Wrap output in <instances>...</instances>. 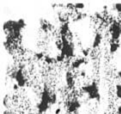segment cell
Instances as JSON below:
<instances>
[{"label": "cell", "mask_w": 121, "mask_h": 114, "mask_svg": "<svg viewBox=\"0 0 121 114\" xmlns=\"http://www.w3.org/2000/svg\"><path fill=\"white\" fill-rule=\"evenodd\" d=\"M56 102H57V95H56L55 93H52V94H51L50 104H51V105H53V104H56Z\"/></svg>", "instance_id": "obj_18"}, {"label": "cell", "mask_w": 121, "mask_h": 114, "mask_svg": "<svg viewBox=\"0 0 121 114\" xmlns=\"http://www.w3.org/2000/svg\"><path fill=\"white\" fill-rule=\"evenodd\" d=\"M51 94L52 92L49 90V88L47 86H45L43 90L41 91V95H40V101L45 102L47 104H50V100H51ZM51 105V104H50Z\"/></svg>", "instance_id": "obj_6"}, {"label": "cell", "mask_w": 121, "mask_h": 114, "mask_svg": "<svg viewBox=\"0 0 121 114\" xmlns=\"http://www.w3.org/2000/svg\"><path fill=\"white\" fill-rule=\"evenodd\" d=\"M121 23L117 20H113L109 25V33L111 41H117L121 36Z\"/></svg>", "instance_id": "obj_3"}, {"label": "cell", "mask_w": 121, "mask_h": 114, "mask_svg": "<svg viewBox=\"0 0 121 114\" xmlns=\"http://www.w3.org/2000/svg\"><path fill=\"white\" fill-rule=\"evenodd\" d=\"M120 31H121V30H120Z\"/></svg>", "instance_id": "obj_28"}, {"label": "cell", "mask_w": 121, "mask_h": 114, "mask_svg": "<svg viewBox=\"0 0 121 114\" xmlns=\"http://www.w3.org/2000/svg\"><path fill=\"white\" fill-rule=\"evenodd\" d=\"M65 80H66V85L69 88H73L75 86V78L73 75V72L71 70H67L65 74Z\"/></svg>", "instance_id": "obj_7"}, {"label": "cell", "mask_w": 121, "mask_h": 114, "mask_svg": "<svg viewBox=\"0 0 121 114\" xmlns=\"http://www.w3.org/2000/svg\"><path fill=\"white\" fill-rule=\"evenodd\" d=\"M55 114H60V113H61V108H60V107H58V108H56L55 109V112H54Z\"/></svg>", "instance_id": "obj_21"}, {"label": "cell", "mask_w": 121, "mask_h": 114, "mask_svg": "<svg viewBox=\"0 0 121 114\" xmlns=\"http://www.w3.org/2000/svg\"><path fill=\"white\" fill-rule=\"evenodd\" d=\"M65 58H66L65 56H63L61 53H60L55 57V60H56V62H63V61L65 60Z\"/></svg>", "instance_id": "obj_16"}, {"label": "cell", "mask_w": 121, "mask_h": 114, "mask_svg": "<svg viewBox=\"0 0 121 114\" xmlns=\"http://www.w3.org/2000/svg\"><path fill=\"white\" fill-rule=\"evenodd\" d=\"M103 40V35L101 32H96L94 35V38H93V41H92V48L95 49V48H98L100 46V44L102 43Z\"/></svg>", "instance_id": "obj_8"}, {"label": "cell", "mask_w": 121, "mask_h": 114, "mask_svg": "<svg viewBox=\"0 0 121 114\" xmlns=\"http://www.w3.org/2000/svg\"><path fill=\"white\" fill-rule=\"evenodd\" d=\"M80 75L81 76H85L86 75V72L84 71V70H83V71H81V73H80Z\"/></svg>", "instance_id": "obj_23"}, {"label": "cell", "mask_w": 121, "mask_h": 114, "mask_svg": "<svg viewBox=\"0 0 121 114\" xmlns=\"http://www.w3.org/2000/svg\"><path fill=\"white\" fill-rule=\"evenodd\" d=\"M119 47H120L119 42H117V41H111L110 44H109V52H110V54L116 53V52L118 51Z\"/></svg>", "instance_id": "obj_12"}, {"label": "cell", "mask_w": 121, "mask_h": 114, "mask_svg": "<svg viewBox=\"0 0 121 114\" xmlns=\"http://www.w3.org/2000/svg\"><path fill=\"white\" fill-rule=\"evenodd\" d=\"M49 107H50V104H47V103L42 102V101H39V102L37 103V105H36L38 114H43V113H45V112L49 109Z\"/></svg>", "instance_id": "obj_10"}, {"label": "cell", "mask_w": 121, "mask_h": 114, "mask_svg": "<svg viewBox=\"0 0 121 114\" xmlns=\"http://www.w3.org/2000/svg\"><path fill=\"white\" fill-rule=\"evenodd\" d=\"M3 114H11V112H10V111H7V110H5V111L3 112Z\"/></svg>", "instance_id": "obj_25"}, {"label": "cell", "mask_w": 121, "mask_h": 114, "mask_svg": "<svg viewBox=\"0 0 121 114\" xmlns=\"http://www.w3.org/2000/svg\"><path fill=\"white\" fill-rule=\"evenodd\" d=\"M74 7H75V9H83V8L85 7V4L84 3H82V2H77V3H74Z\"/></svg>", "instance_id": "obj_17"}, {"label": "cell", "mask_w": 121, "mask_h": 114, "mask_svg": "<svg viewBox=\"0 0 121 114\" xmlns=\"http://www.w3.org/2000/svg\"><path fill=\"white\" fill-rule=\"evenodd\" d=\"M81 90L83 93H85L86 95L88 96L89 99H95L99 101L101 98V95H100V92H99V87H98V84L97 82H91L89 84H86V85H83L81 87Z\"/></svg>", "instance_id": "obj_1"}, {"label": "cell", "mask_w": 121, "mask_h": 114, "mask_svg": "<svg viewBox=\"0 0 121 114\" xmlns=\"http://www.w3.org/2000/svg\"><path fill=\"white\" fill-rule=\"evenodd\" d=\"M35 58L38 59V60H41V59H44V57H45V54H44V52H37V53H35Z\"/></svg>", "instance_id": "obj_15"}, {"label": "cell", "mask_w": 121, "mask_h": 114, "mask_svg": "<svg viewBox=\"0 0 121 114\" xmlns=\"http://www.w3.org/2000/svg\"><path fill=\"white\" fill-rule=\"evenodd\" d=\"M18 87H19V86H18V85H17L16 83H15L14 86H13V88H14V90H17V89H18Z\"/></svg>", "instance_id": "obj_24"}, {"label": "cell", "mask_w": 121, "mask_h": 114, "mask_svg": "<svg viewBox=\"0 0 121 114\" xmlns=\"http://www.w3.org/2000/svg\"><path fill=\"white\" fill-rule=\"evenodd\" d=\"M113 7H114V9L117 11L118 13H121V2H118V3H115L114 5H113Z\"/></svg>", "instance_id": "obj_19"}, {"label": "cell", "mask_w": 121, "mask_h": 114, "mask_svg": "<svg viewBox=\"0 0 121 114\" xmlns=\"http://www.w3.org/2000/svg\"><path fill=\"white\" fill-rule=\"evenodd\" d=\"M61 49H60V53L66 58H72L74 56V51H75V46L74 43L69 41L67 36H62L61 37Z\"/></svg>", "instance_id": "obj_2"}, {"label": "cell", "mask_w": 121, "mask_h": 114, "mask_svg": "<svg viewBox=\"0 0 121 114\" xmlns=\"http://www.w3.org/2000/svg\"><path fill=\"white\" fill-rule=\"evenodd\" d=\"M81 107V103L78 99L76 98H73L71 99L70 101L67 102V111L69 113H74V112H77L78 109Z\"/></svg>", "instance_id": "obj_5"}, {"label": "cell", "mask_w": 121, "mask_h": 114, "mask_svg": "<svg viewBox=\"0 0 121 114\" xmlns=\"http://www.w3.org/2000/svg\"><path fill=\"white\" fill-rule=\"evenodd\" d=\"M55 61H56L55 58H53V57L50 55H45V57H44V62L47 64H53Z\"/></svg>", "instance_id": "obj_13"}, {"label": "cell", "mask_w": 121, "mask_h": 114, "mask_svg": "<svg viewBox=\"0 0 121 114\" xmlns=\"http://www.w3.org/2000/svg\"><path fill=\"white\" fill-rule=\"evenodd\" d=\"M59 33L62 36H67V34L69 33V23L68 22H64L61 24L59 29Z\"/></svg>", "instance_id": "obj_11"}, {"label": "cell", "mask_w": 121, "mask_h": 114, "mask_svg": "<svg viewBox=\"0 0 121 114\" xmlns=\"http://www.w3.org/2000/svg\"><path fill=\"white\" fill-rule=\"evenodd\" d=\"M115 94L118 99H121V84H116L115 86Z\"/></svg>", "instance_id": "obj_14"}, {"label": "cell", "mask_w": 121, "mask_h": 114, "mask_svg": "<svg viewBox=\"0 0 121 114\" xmlns=\"http://www.w3.org/2000/svg\"><path fill=\"white\" fill-rule=\"evenodd\" d=\"M88 52H89V49H84V50H82V53H83V57L88 56Z\"/></svg>", "instance_id": "obj_20"}, {"label": "cell", "mask_w": 121, "mask_h": 114, "mask_svg": "<svg viewBox=\"0 0 121 114\" xmlns=\"http://www.w3.org/2000/svg\"><path fill=\"white\" fill-rule=\"evenodd\" d=\"M117 114H121V102H120V104L118 105V107H117Z\"/></svg>", "instance_id": "obj_22"}, {"label": "cell", "mask_w": 121, "mask_h": 114, "mask_svg": "<svg viewBox=\"0 0 121 114\" xmlns=\"http://www.w3.org/2000/svg\"><path fill=\"white\" fill-rule=\"evenodd\" d=\"M117 76H118L119 78H121V71H118V72H117Z\"/></svg>", "instance_id": "obj_26"}, {"label": "cell", "mask_w": 121, "mask_h": 114, "mask_svg": "<svg viewBox=\"0 0 121 114\" xmlns=\"http://www.w3.org/2000/svg\"><path fill=\"white\" fill-rule=\"evenodd\" d=\"M12 77L14 78L16 84L19 87H24L25 85H26L27 80H26V77H25V75H24L23 70L21 68L16 69L14 71V73H13V75H12Z\"/></svg>", "instance_id": "obj_4"}, {"label": "cell", "mask_w": 121, "mask_h": 114, "mask_svg": "<svg viewBox=\"0 0 121 114\" xmlns=\"http://www.w3.org/2000/svg\"><path fill=\"white\" fill-rule=\"evenodd\" d=\"M86 62V59H85V57H78V58H76L74 59L71 62V68L72 69H78L81 65H83L84 63Z\"/></svg>", "instance_id": "obj_9"}, {"label": "cell", "mask_w": 121, "mask_h": 114, "mask_svg": "<svg viewBox=\"0 0 121 114\" xmlns=\"http://www.w3.org/2000/svg\"><path fill=\"white\" fill-rule=\"evenodd\" d=\"M104 114H106V113H104Z\"/></svg>", "instance_id": "obj_27"}]
</instances>
